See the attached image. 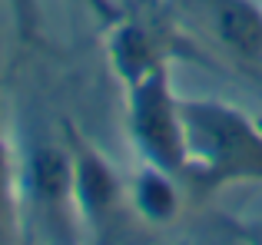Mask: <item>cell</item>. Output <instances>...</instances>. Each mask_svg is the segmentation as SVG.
<instances>
[{"label": "cell", "instance_id": "6da1fadb", "mask_svg": "<svg viewBox=\"0 0 262 245\" xmlns=\"http://www.w3.org/2000/svg\"><path fill=\"white\" fill-rule=\"evenodd\" d=\"M196 192L262 182V126L223 100H183V173Z\"/></svg>", "mask_w": 262, "mask_h": 245}, {"label": "cell", "instance_id": "7a4b0ae2", "mask_svg": "<svg viewBox=\"0 0 262 245\" xmlns=\"http://www.w3.org/2000/svg\"><path fill=\"white\" fill-rule=\"evenodd\" d=\"M17 149L20 232L30 242H77L83 232L73 186V146L67 122L60 133L30 129Z\"/></svg>", "mask_w": 262, "mask_h": 245}, {"label": "cell", "instance_id": "3957f363", "mask_svg": "<svg viewBox=\"0 0 262 245\" xmlns=\"http://www.w3.org/2000/svg\"><path fill=\"white\" fill-rule=\"evenodd\" d=\"M126 129L146 166L183 173V100L173 90L169 57L126 80Z\"/></svg>", "mask_w": 262, "mask_h": 245}, {"label": "cell", "instance_id": "277c9868", "mask_svg": "<svg viewBox=\"0 0 262 245\" xmlns=\"http://www.w3.org/2000/svg\"><path fill=\"white\" fill-rule=\"evenodd\" d=\"M173 20L219 63L262 77V7L256 0H173Z\"/></svg>", "mask_w": 262, "mask_h": 245}, {"label": "cell", "instance_id": "5b68a950", "mask_svg": "<svg viewBox=\"0 0 262 245\" xmlns=\"http://www.w3.org/2000/svg\"><path fill=\"white\" fill-rule=\"evenodd\" d=\"M67 136L73 146V186H77V209L86 232H93L100 242L120 239L126 232L129 219L136 215L133 195L116 176V169L100 156V149L67 122Z\"/></svg>", "mask_w": 262, "mask_h": 245}, {"label": "cell", "instance_id": "8992f818", "mask_svg": "<svg viewBox=\"0 0 262 245\" xmlns=\"http://www.w3.org/2000/svg\"><path fill=\"white\" fill-rule=\"evenodd\" d=\"M106 53H110V63H113L116 77L126 83L133 80L136 73H143L146 66H153L156 60L166 57L163 43L153 37V30H146L143 23L136 20H123L110 30V40H106Z\"/></svg>", "mask_w": 262, "mask_h": 245}, {"label": "cell", "instance_id": "52a82bcc", "mask_svg": "<svg viewBox=\"0 0 262 245\" xmlns=\"http://www.w3.org/2000/svg\"><path fill=\"white\" fill-rule=\"evenodd\" d=\"M129 195H133V209L143 222L149 226H166L179 215V189H176V176L166 173V169L146 166L136 173L133 186H129Z\"/></svg>", "mask_w": 262, "mask_h": 245}, {"label": "cell", "instance_id": "ba28073f", "mask_svg": "<svg viewBox=\"0 0 262 245\" xmlns=\"http://www.w3.org/2000/svg\"><path fill=\"white\" fill-rule=\"evenodd\" d=\"M20 199H17V149L0 126V242H20Z\"/></svg>", "mask_w": 262, "mask_h": 245}, {"label": "cell", "instance_id": "9c48e42d", "mask_svg": "<svg viewBox=\"0 0 262 245\" xmlns=\"http://www.w3.org/2000/svg\"><path fill=\"white\" fill-rule=\"evenodd\" d=\"M7 7H10L17 37L24 40V43H33V40L40 37V20H43L40 0H7Z\"/></svg>", "mask_w": 262, "mask_h": 245}]
</instances>
